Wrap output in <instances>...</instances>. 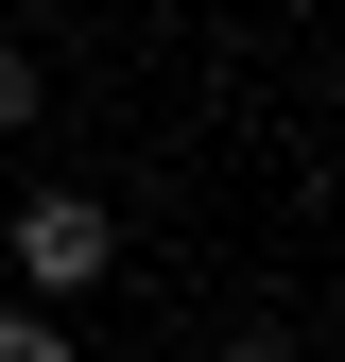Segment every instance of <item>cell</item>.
Instances as JSON below:
<instances>
[{"label": "cell", "mask_w": 345, "mask_h": 362, "mask_svg": "<svg viewBox=\"0 0 345 362\" xmlns=\"http://www.w3.org/2000/svg\"><path fill=\"white\" fill-rule=\"evenodd\" d=\"M0 259H18V293L86 310V293L121 276V207H104V190H69V173H35V190L0 207Z\"/></svg>", "instance_id": "obj_1"}, {"label": "cell", "mask_w": 345, "mask_h": 362, "mask_svg": "<svg viewBox=\"0 0 345 362\" xmlns=\"http://www.w3.org/2000/svg\"><path fill=\"white\" fill-rule=\"evenodd\" d=\"M0 362H86V328H69L52 293H18V310H0Z\"/></svg>", "instance_id": "obj_2"}, {"label": "cell", "mask_w": 345, "mask_h": 362, "mask_svg": "<svg viewBox=\"0 0 345 362\" xmlns=\"http://www.w3.org/2000/svg\"><path fill=\"white\" fill-rule=\"evenodd\" d=\"M35 104H52V69H35L18 35H0V139H35Z\"/></svg>", "instance_id": "obj_3"}]
</instances>
